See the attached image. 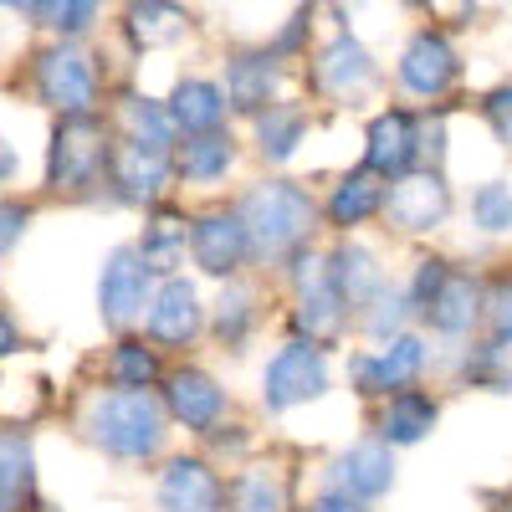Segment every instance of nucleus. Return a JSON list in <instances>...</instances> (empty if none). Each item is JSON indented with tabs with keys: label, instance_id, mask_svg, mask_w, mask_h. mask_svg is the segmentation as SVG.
<instances>
[{
	"label": "nucleus",
	"instance_id": "nucleus-1",
	"mask_svg": "<svg viewBox=\"0 0 512 512\" xmlns=\"http://www.w3.org/2000/svg\"><path fill=\"white\" fill-rule=\"evenodd\" d=\"M241 226H246L256 256H282L292 241L308 236V226H313V200L297 190V185H287V180L256 185V190L241 200Z\"/></svg>",
	"mask_w": 512,
	"mask_h": 512
},
{
	"label": "nucleus",
	"instance_id": "nucleus-2",
	"mask_svg": "<svg viewBox=\"0 0 512 512\" xmlns=\"http://www.w3.org/2000/svg\"><path fill=\"white\" fill-rule=\"evenodd\" d=\"M159 425H164V410L154 395L144 390H123V395H108L93 405L88 415V431L93 441L108 451V456H123V461H139L149 451H159Z\"/></svg>",
	"mask_w": 512,
	"mask_h": 512
},
{
	"label": "nucleus",
	"instance_id": "nucleus-3",
	"mask_svg": "<svg viewBox=\"0 0 512 512\" xmlns=\"http://www.w3.org/2000/svg\"><path fill=\"white\" fill-rule=\"evenodd\" d=\"M36 88L67 118H88V108L98 98V77H93V62L82 57L77 47H52V52H41V62H36Z\"/></svg>",
	"mask_w": 512,
	"mask_h": 512
},
{
	"label": "nucleus",
	"instance_id": "nucleus-4",
	"mask_svg": "<svg viewBox=\"0 0 512 512\" xmlns=\"http://www.w3.org/2000/svg\"><path fill=\"white\" fill-rule=\"evenodd\" d=\"M108 164L103 134L93 118H62L57 139H52V185L57 190H82L98 169Z\"/></svg>",
	"mask_w": 512,
	"mask_h": 512
},
{
	"label": "nucleus",
	"instance_id": "nucleus-5",
	"mask_svg": "<svg viewBox=\"0 0 512 512\" xmlns=\"http://www.w3.org/2000/svg\"><path fill=\"white\" fill-rule=\"evenodd\" d=\"M262 390H267V410H292L303 400H318L328 390V364L313 344H292L272 359Z\"/></svg>",
	"mask_w": 512,
	"mask_h": 512
},
{
	"label": "nucleus",
	"instance_id": "nucleus-6",
	"mask_svg": "<svg viewBox=\"0 0 512 512\" xmlns=\"http://www.w3.org/2000/svg\"><path fill=\"white\" fill-rule=\"evenodd\" d=\"M144 292H149V262L134 251V246H118L103 267V282H98V308H103V323L108 328H123L134 323L139 308H144Z\"/></svg>",
	"mask_w": 512,
	"mask_h": 512
},
{
	"label": "nucleus",
	"instance_id": "nucleus-7",
	"mask_svg": "<svg viewBox=\"0 0 512 512\" xmlns=\"http://www.w3.org/2000/svg\"><path fill=\"white\" fill-rule=\"evenodd\" d=\"M297 323L308 328V338H333L338 328H344V292H338L333 282V267L318 262V256H303L297 262Z\"/></svg>",
	"mask_w": 512,
	"mask_h": 512
},
{
	"label": "nucleus",
	"instance_id": "nucleus-8",
	"mask_svg": "<svg viewBox=\"0 0 512 512\" xmlns=\"http://www.w3.org/2000/svg\"><path fill=\"white\" fill-rule=\"evenodd\" d=\"M451 210V195H446V180L436 175H405L390 185L384 195V216H390L400 231H436Z\"/></svg>",
	"mask_w": 512,
	"mask_h": 512
},
{
	"label": "nucleus",
	"instance_id": "nucleus-9",
	"mask_svg": "<svg viewBox=\"0 0 512 512\" xmlns=\"http://www.w3.org/2000/svg\"><path fill=\"white\" fill-rule=\"evenodd\" d=\"M221 497H226L221 477L195 456L169 461L164 477H159V507L164 512H221Z\"/></svg>",
	"mask_w": 512,
	"mask_h": 512
},
{
	"label": "nucleus",
	"instance_id": "nucleus-10",
	"mask_svg": "<svg viewBox=\"0 0 512 512\" xmlns=\"http://www.w3.org/2000/svg\"><path fill=\"white\" fill-rule=\"evenodd\" d=\"M190 246H195V262L210 272V277H226L241 267V256L251 251V236L241 226V216H226V210H210L190 226Z\"/></svg>",
	"mask_w": 512,
	"mask_h": 512
},
{
	"label": "nucleus",
	"instance_id": "nucleus-11",
	"mask_svg": "<svg viewBox=\"0 0 512 512\" xmlns=\"http://www.w3.org/2000/svg\"><path fill=\"white\" fill-rule=\"evenodd\" d=\"M415 154H420V128H415L410 113L395 108V113H379L369 123V149H364V169H369V175L405 180V169H410Z\"/></svg>",
	"mask_w": 512,
	"mask_h": 512
},
{
	"label": "nucleus",
	"instance_id": "nucleus-12",
	"mask_svg": "<svg viewBox=\"0 0 512 512\" xmlns=\"http://www.w3.org/2000/svg\"><path fill=\"white\" fill-rule=\"evenodd\" d=\"M451 77H456L451 41L436 36V31H420L410 47H405V57H400V82H405L410 93H420V98H436V93L451 88Z\"/></svg>",
	"mask_w": 512,
	"mask_h": 512
},
{
	"label": "nucleus",
	"instance_id": "nucleus-13",
	"mask_svg": "<svg viewBox=\"0 0 512 512\" xmlns=\"http://www.w3.org/2000/svg\"><path fill=\"white\" fill-rule=\"evenodd\" d=\"M420 364H425V349H420V338H395L390 349H379L374 359H354V384L364 395H390V390H400L405 395V384L420 374Z\"/></svg>",
	"mask_w": 512,
	"mask_h": 512
},
{
	"label": "nucleus",
	"instance_id": "nucleus-14",
	"mask_svg": "<svg viewBox=\"0 0 512 512\" xmlns=\"http://www.w3.org/2000/svg\"><path fill=\"white\" fill-rule=\"evenodd\" d=\"M164 405L175 420H185L190 431H210L226 410V395L216 390V379L200 374V369H175L169 374V390H164Z\"/></svg>",
	"mask_w": 512,
	"mask_h": 512
},
{
	"label": "nucleus",
	"instance_id": "nucleus-15",
	"mask_svg": "<svg viewBox=\"0 0 512 512\" xmlns=\"http://www.w3.org/2000/svg\"><path fill=\"white\" fill-rule=\"evenodd\" d=\"M333 482H338V492L354 497V502L379 497V492H390V482H395V461H390V451H384L379 441H364L349 456H338Z\"/></svg>",
	"mask_w": 512,
	"mask_h": 512
},
{
	"label": "nucleus",
	"instance_id": "nucleus-16",
	"mask_svg": "<svg viewBox=\"0 0 512 512\" xmlns=\"http://www.w3.org/2000/svg\"><path fill=\"white\" fill-rule=\"evenodd\" d=\"M318 82L333 98H349V93H359V88L374 82V62L354 36H333L323 47V57H318Z\"/></svg>",
	"mask_w": 512,
	"mask_h": 512
},
{
	"label": "nucleus",
	"instance_id": "nucleus-17",
	"mask_svg": "<svg viewBox=\"0 0 512 512\" xmlns=\"http://www.w3.org/2000/svg\"><path fill=\"white\" fill-rule=\"evenodd\" d=\"M200 328V303H195V287L180 282V277H169L154 297V308H149V333L159 338V344H185V338Z\"/></svg>",
	"mask_w": 512,
	"mask_h": 512
},
{
	"label": "nucleus",
	"instance_id": "nucleus-18",
	"mask_svg": "<svg viewBox=\"0 0 512 512\" xmlns=\"http://www.w3.org/2000/svg\"><path fill=\"white\" fill-rule=\"evenodd\" d=\"M113 180L123 185L128 200H154L169 180V149H149V144H123L113 154Z\"/></svg>",
	"mask_w": 512,
	"mask_h": 512
},
{
	"label": "nucleus",
	"instance_id": "nucleus-19",
	"mask_svg": "<svg viewBox=\"0 0 512 512\" xmlns=\"http://www.w3.org/2000/svg\"><path fill=\"white\" fill-rule=\"evenodd\" d=\"M328 267H333V282H338L349 308H369L374 297H384V277H379L374 256L364 246H338Z\"/></svg>",
	"mask_w": 512,
	"mask_h": 512
},
{
	"label": "nucleus",
	"instance_id": "nucleus-20",
	"mask_svg": "<svg viewBox=\"0 0 512 512\" xmlns=\"http://www.w3.org/2000/svg\"><path fill=\"white\" fill-rule=\"evenodd\" d=\"M226 113V98L216 82H180L175 88V103H169V118H175L185 134H216V123Z\"/></svg>",
	"mask_w": 512,
	"mask_h": 512
},
{
	"label": "nucleus",
	"instance_id": "nucleus-21",
	"mask_svg": "<svg viewBox=\"0 0 512 512\" xmlns=\"http://www.w3.org/2000/svg\"><path fill=\"white\" fill-rule=\"evenodd\" d=\"M477 313H482V292H477V282L466 272H451L446 287L436 292V303L425 308V318H431L441 333H466L477 323Z\"/></svg>",
	"mask_w": 512,
	"mask_h": 512
},
{
	"label": "nucleus",
	"instance_id": "nucleus-22",
	"mask_svg": "<svg viewBox=\"0 0 512 512\" xmlns=\"http://www.w3.org/2000/svg\"><path fill=\"white\" fill-rule=\"evenodd\" d=\"M272 88H277V67L267 57H236L231 72H226V98L241 113H256L272 98Z\"/></svg>",
	"mask_w": 512,
	"mask_h": 512
},
{
	"label": "nucleus",
	"instance_id": "nucleus-23",
	"mask_svg": "<svg viewBox=\"0 0 512 512\" xmlns=\"http://www.w3.org/2000/svg\"><path fill=\"white\" fill-rule=\"evenodd\" d=\"M374 210H384V190L374 185L369 169H364V175H349L344 185L333 190V200H328L333 226H359L364 216H374Z\"/></svg>",
	"mask_w": 512,
	"mask_h": 512
},
{
	"label": "nucleus",
	"instance_id": "nucleus-24",
	"mask_svg": "<svg viewBox=\"0 0 512 512\" xmlns=\"http://www.w3.org/2000/svg\"><path fill=\"white\" fill-rule=\"evenodd\" d=\"M431 425H436V405L425 400V395H415V390L395 395V400H390V410H384V436H390L395 446L420 441L425 431H431Z\"/></svg>",
	"mask_w": 512,
	"mask_h": 512
},
{
	"label": "nucleus",
	"instance_id": "nucleus-25",
	"mask_svg": "<svg viewBox=\"0 0 512 512\" xmlns=\"http://www.w3.org/2000/svg\"><path fill=\"white\" fill-rule=\"evenodd\" d=\"M180 246H185V221L175 216V210H159V216L149 221V231H144L139 256L149 262V272H169L180 262Z\"/></svg>",
	"mask_w": 512,
	"mask_h": 512
},
{
	"label": "nucleus",
	"instance_id": "nucleus-26",
	"mask_svg": "<svg viewBox=\"0 0 512 512\" xmlns=\"http://www.w3.org/2000/svg\"><path fill=\"white\" fill-rule=\"evenodd\" d=\"M256 139H262L267 159H287L297 149V139H303V108H292V103L267 108L262 118H256Z\"/></svg>",
	"mask_w": 512,
	"mask_h": 512
},
{
	"label": "nucleus",
	"instance_id": "nucleus-27",
	"mask_svg": "<svg viewBox=\"0 0 512 512\" xmlns=\"http://www.w3.org/2000/svg\"><path fill=\"white\" fill-rule=\"evenodd\" d=\"M0 461H6V472H0V497H6V507L16 512V502L31 497V446L21 431H6V441H0Z\"/></svg>",
	"mask_w": 512,
	"mask_h": 512
},
{
	"label": "nucleus",
	"instance_id": "nucleus-28",
	"mask_svg": "<svg viewBox=\"0 0 512 512\" xmlns=\"http://www.w3.org/2000/svg\"><path fill=\"white\" fill-rule=\"evenodd\" d=\"M180 169H185V180H221L226 169H231V139H226V134H200V139H190Z\"/></svg>",
	"mask_w": 512,
	"mask_h": 512
},
{
	"label": "nucleus",
	"instance_id": "nucleus-29",
	"mask_svg": "<svg viewBox=\"0 0 512 512\" xmlns=\"http://www.w3.org/2000/svg\"><path fill=\"white\" fill-rule=\"evenodd\" d=\"M123 123L134 128V144L169 149V128H175V118H169L164 108H154V103H144V98H128V103H123Z\"/></svg>",
	"mask_w": 512,
	"mask_h": 512
},
{
	"label": "nucleus",
	"instance_id": "nucleus-30",
	"mask_svg": "<svg viewBox=\"0 0 512 512\" xmlns=\"http://www.w3.org/2000/svg\"><path fill=\"white\" fill-rule=\"evenodd\" d=\"M128 31H134L144 47H159V41H175L185 31V16L175 6H134L128 11Z\"/></svg>",
	"mask_w": 512,
	"mask_h": 512
},
{
	"label": "nucleus",
	"instance_id": "nucleus-31",
	"mask_svg": "<svg viewBox=\"0 0 512 512\" xmlns=\"http://www.w3.org/2000/svg\"><path fill=\"white\" fill-rule=\"evenodd\" d=\"M154 374H159L154 349H144V344H118L113 349V379L123 384V390H149Z\"/></svg>",
	"mask_w": 512,
	"mask_h": 512
},
{
	"label": "nucleus",
	"instance_id": "nucleus-32",
	"mask_svg": "<svg viewBox=\"0 0 512 512\" xmlns=\"http://www.w3.org/2000/svg\"><path fill=\"white\" fill-rule=\"evenodd\" d=\"M231 512H282V487L267 472H246L231 487Z\"/></svg>",
	"mask_w": 512,
	"mask_h": 512
},
{
	"label": "nucleus",
	"instance_id": "nucleus-33",
	"mask_svg": "<svg viewBox=\"0 0 512 512\" xmlns=\"http://www.w3.org/2000/svg\"><path fill=\"white\" fill-rule=\"evenodd\" d=\"M472 216L482 231H512V190L507 185H482L472 195Z\"/></svg>",
	"mask_w": 512,
	"mask_h": 512
},
{
	"label": "nucleus",
	"instance_id": "nucleus-34",
	"mask_svg": "<svg viewBox=\"0 0 512 512\" xmlns=\"http://www.w3.org/2000/svg\"><path fill=\"white\" fill-rule=\"evenodd\" d=\"M216 328H221L226 344H236V338L251 328V292H246V287H231V292L221 297V318H216Z\"/></svg>",
	"mask_w": 512,
	"mask_h": 512
},
{
	"label": "nucleus",
	"instance_id": "nucleus-35",
	"mask_svg": "<svg viewBox=\"0 0 512 512\" xmlns=\"http://www.w3.org/2000/svg\"><path fill=\"white\" fill-rule=\"evenodd\" d=\"M31 16H52V26L57 31H82L93 16H98V6H88V0H72V6H26Z\"/></svg>",
	"mask_w": 512,
	"mask_h": 512
},
{
	"label": "nucleus",
	"instance_id": "nucleus-36",
	"mask_svg": "<svg viewBox=\"0 0 512 512\" xmlns=\"http://www.w3.org/2000/svg\"><path fill=\"white\" fill-rule=\"evenodd\" d=\"M446 277H451L446 262H420V272H415V303H420V308H431V303H436V292L446 287Z\"/></svg>",
	"mask_w": 512,
	"mask_h": 512
},
{
	"label": "nucleus",
	"instance_id": "nucleus-37",
	"mask_svg": "<svg viewBox=\"0 0 512 512\" xmlns=\"http://www.w3.org/2000/svg\"><path fill=\"white\" fill-rule=\"evenodd\" d=\"M487 308H492V333H497V344H507V338H512V282H497V287H492Z\"/></svg>",
	"mask_w": 512,
	"mask_h": 512
},
{
	"label": "nucleus",
	"instance_id": "nucleus-38",
	"mask_svg": "<svg viewBox=\"0 0 512 512\" xmlns=\"http://www.w3.org/2000/svg\"><path fill=\"white\" fill-rule=\"evenodd\" d=\"M487 113H492V123H497V134L512 144V88L492 93V98H487Z\"/></svg>",
	"mask_w": 512,
	"mask_h": 512
},
{
	"label": "nucleus",
	"instance_id": "nucleus-39",
	"mask_svg": "<svg viewBox=\"0 0 512 512\" xmlns=\"http://www.w3.org/2000/svg\"><path fill=\"white\" fill-rule=\"evenodd\" d=\"M308 512H364V507H359L354 497H344V492H328V497H318Z\"/></svg>",
	"mask_w": 512,
	"mask_h": 512
},
{
	"label": "nucleus",
	"instance_id": "nucleus-40",
	"mask_svg": "<svg viewBox=\"0 0 512 512\" xmlns=\"http://www.w3.org/2000/svg\"><path fill=\"white\" fill-rule=\"evenodd\" d=\"M21 226H26V210H16V205H6V231H0V241H6V251L16 246V236H21Z\"/></svg>",
	"mask_w": 512,
	"mask_h": 512
}]
</instances>
